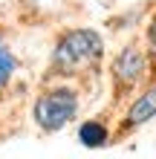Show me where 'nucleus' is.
Segmentation results:
<instances>
[{
    "mask_svg": "<svg viewBox=\"0 0 156 159\" xmlns=\"http://www.w3.org/2000/svg\"><path fill=\"white\" fill-rule=\"evenodd\" d=\"M142 72H145V55L136 49V46H127L116 58V75L124 84H133V81L142 78Z\"/></svg>",
    "mask_w": 156,
    "mask_h": 159,
    "instance_id": "obj_3",
    "label": "nucleus"
},
{
    "mask_svg": "<svg viewBox=\"0 0 156 159\" xmlns=\"http://www.w3.org/2000/svg\"><path fill=\"white\" fill-rule=\"evenodd\" d=\"M78 113V96L69 87H55L43 93L35 104V121L43 130H61L67 121H72Z\"/></svg>",
    "mask_w": 156,
    "mask_h": 159,
    "instance_id": "obj_2",
    "label": "nucleus"
},
{
    "mask_svg": "<svg viewBox=\"0 0 156 159\" xmlns=\"http://www.w3.org/2000/svg\"><path fill=\"white\" fill-rule=\"evenodd\" d=\"M107 127L101 125V121H84L81 125V130H78V139L84 142L87 148H101L104 142H107Z\"/></svg>",
    "mask_w": 156,
    "mask_h": 159,
    "instance_id": "obj_5",
    "label": "nucleus"
},
{
    "mask_svg": "<svg viewBox=\"0 0 156 159\" xmlns=\"http://www.w3.org/2000/svg\"><path fill=\"white\" fill-rule=\"evenodd\" d=\"M104 43L98 38V32L93 29H75L69 35H64L61 43L55 46V64L64 70H78L84 64H93L101 58Z\"/></svg>",
    "mask_w": 156,
    "mask_h": 159,
    "instance_id": "obj_1",
    "label": "nucleus"
},
{
    "mask_svg": "<svg viewBox=\"0 0 156 159\" xmlns=\"http://www.w3.org/2000/svg\"><path fill=\"white\" fill-rule=\"evenodd\" d=\"M12 70H15V58H12V52H6V49H0V87L9 81V75H12Z\"/></svg>",
    "mask_w": 156,
    "mask_h": 159,
    "instance_id": "obj_6",
    "label": "nucleus"
},
{
    "mask_svg": "<svg viewBox=\"0 0 156 159\" xmlns=\"http://www.w3.org/2000/svg\"><path fill=\"white\" fill-rule=\"evenodd\" d=\"M153 116H156V87H150L145 96H139L133 101L130 113H127V125H145Z\"/></svg>",
    "mask_w": 156,
    "mask_h": 159,
    "instance_id": "obj_4",
    "label": "nucleus"
},
{
    "mask_svg": "<svg viewBox=\"0 0 156 159\" xmlns=\"http://www.w3.org/2000/svg\"><path fill=\"white\" fill-rule=\"evenodd\" d=\"M148 38H150V46H153V52H156V20L150 23V29H148Z\"/></svg>",
    "mask_w": 156,
    "mask_h": 159,
    "instance_id": "obj_7",
    "label": "nucleus"
}]
</instances>
